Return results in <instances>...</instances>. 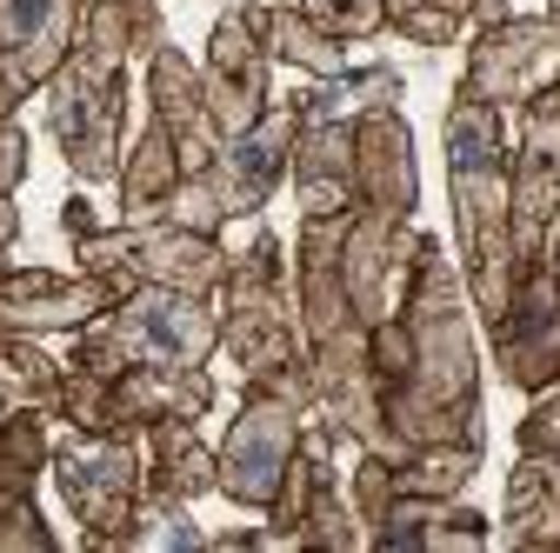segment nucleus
Segmentation results:
<instances>
[{
  "mask_svg": "<svg viewBox=\"0 0 560 553\" xmlns=\"http://www.w3.org/2000/svg\"><path fill=\"white\" fill-rule=\"evenodd\" d=\"M400 320L413 340V367L400 387L381 393L387 434L394 447H434V440H487L480 421V314L467 301V273L460 260L420 227V254L400 294Z\"/></svg>",
  "mask_w": 560,
  "mask_h": 553,
  "instance_id": "1",
  "label": "nucleus"
},
{
  "mask_svg": "<svg viewBox=\"0 0 560 553\" xmlns=\"http://www.w3.org/2000/svg\"><path fill=\"white\" fill-rule=\"evenodd\" d=\"M508 114L454 87L447 101V200H454V240L460 273L480 327H494L514 301L521 254H514V207H508Z\"/></svg>",
  "mask_w": 560,
  "mask_h": 553,
  "instance_id": "2",
  "label": "nucleus"
},
{
  "mask_svg": "<svg viewBox=\"0 0 560 553\" xmlns=\"http://www.w3.org/2000/svg\"><path fill=\"white\" fill-rule=\"evenodd\" d=\"M214 307H221V354L241 367L247 387H307L314 393L294 267H288L280 234L254 227V240L234 247V267H228Z\"/></svg>",
  "mask_w": 560,
  "mask_h": 553,
  "instance_id": "3",
  "label": "nucleus"
},
{
  "mask_svg": "<svg viewBox=\"0 0 560 553\" xmlns=\"http://www.w3.org/2000/svg\"><path fill=\"white\" fill-rule=\"evenodd\" d=\"M221 354V307L180 294V287H133L127 301H114L107 314H94L74 348H67V367L81 374H127V367H207Z\"/></svg>",
  "mask_w": 560,
  "mask_h": 553,
  "instance_id": "4",
  "label": "nucleus"
},
{
  "mask_svg": "<svg viewBox=\"0 0 560 553\" xmlns=\"http://www.w3.org/2000/svg\"><path fill=\"white\" fill-rule=\"evenodd\" d=\"M40 101H47V133H54L67 174L81 187L114 180L127 154V60H107L74 40V54L54 67Z\"/></svg>",
  "mask_w": 560,
  "mask_h": 553,
  "instance_id": "5",
  "label": "nucleus"
},
{
  "mask_svg": "<svg viewBox=\"0 0 560 553\" xmlns=\"http://www.w3.org/2000/svg\"><path fill=\"white\" fill-rule=\"evenodd\" d=\"M47 473H54L67 514L81 520L88 546H127L133 514L148 501V454H140V434H74L67 427Z\"/></svg>",
  "mask_w": 560,
  "mask_h": 553,
  "instance_id": "6",
  "label": "nucleus"
},
{
  "mask_svg": "<svg viewBox=\"0 0 560 553\" xmlns=\"http://www.w3.org/2000/svg\"><path fill=\"white\" fill-rule=\"evenodd\" d=\"M314 413L307 387H247V407L234 413L228 440L214 447L221 467V501H234L241 514H267L280 480H288V460L301 454V427Z\"/></svg>",
  "mask_w": 560,
  "mask_h": 553,
  "instance_id": "7",
  "label": "nucleus"
},
{
  "mask_svg": "<svg viewBox=\"0 0 560 553\" xmlns=\"http://www.w3.org/2000/svg\"><path fill=\"white\" fill-rule=\"evenodd\" d=\"M334 447L340 434L307 413L301 427V454L288 460V480H280L273 507L260 514V533L273 546H361V520L347 507V487H340V467H334Z\"/></svg>",
  "mask_w": 560,
  "mask_h": 553,
  "instance_id": "8",
  "label": "nucleus"
},
{
  "mask_svg": "<svg viewBox=\"0 0 560 553\" xmlns=\"http://www.w3.org/2000/svg\"><path fill=\"white\" fill-rule=\"evenodd\" d=\"M508 207H514V254H521V267L547 260V240L560 227V81L527 94L521 114H514Z\"/></svg>",
  "mask_w": 560,
  "mask_h": 553,
  "instance_id": "9",
  "label": "nucleus"
},
{
  "mask_svg": "<svg viewBox=\"0 0 560 553\" xmlns=\"http://www.w3.org/2000/svg\"><path fill=\"white\" fill-rule=\"evenodd\" d=\"M267 8L260 0H241V8H228L214 21V34H207V60H200V87H207V114H214V133L221 141H234V133H247L273 94H267Z\"/></svg>",
  "mask_w": 560,
  "mask_h": 553,
  "instance_id": "10",
  "label": "nucleus"
},
{
  "mask_svg": "<svg viewBox=\"0 0 560 553\" xmlns=\"http://www.w3.org/2000/svg\"><path fill=\"white\" fill-rule=\"evenodd\" d=\"M547 81H560V21L553 14H508L494 27H474L460 94L501 107V114H521V101L540 94Z\"/></svg>",
  "mask_w": 560,
  "mask_h": 553,
  "instance_id": "11",
  "label": "nucleus"
},
{
  "mask_svg": "<svg viewBox=\"0 0 560 553\" xmlns=\"http://www.w3.org/2000/svg\"><path fill=\"white\" fill-rule=\"evenodd\" d=\"M413 254H420V227H413V221L374 214V207H347L340 287H347V307H354V320H361L368 333L400 307L407 273H413Z\"/></svg>",
  "mask_w": 560,
  "mask_h": 553,
  "instance_id": "12",
  "label": "nucleus"
},
{
  "mask_svg": "<svg viewBox=\"0 0 560 553\" xmlns=\"http://www.w3.org/2000/svg\"><path fill=\"white\" fill-rule=\"evenodd\" d=\"M294 127H301V107L280 101V107H267L247 133L221 141V154L200 167V180L214 187V200H221L228 221H254L260 207L280 193V180H288V161H294Z\"/></svg>",
  "mask_w": 560,
  "mask_h": 553,
  "instance_id": "13",
  "label": "nucleus"
},
{
  "mask_svg": "<svg viewBox=\"0 0 560 553\" xmlns=\"http://www.w3.org/2000/svg\"><path fill=\"white\" fill-rule=\"evenodd\" d=\"M487 340H494V367L514 393H540L560 380V287H553L547 260L521 267L514 301L487 327Z\"/></svg>",
  "mask_w": 560,
  "mask_h": 553,
  "instance_id": "14",
  "label": "nucleus"
},
{
  "mask_svg": "<svg viewBox=\"0 0 560 553\" xmlns=\"http://www.w3.org/2000/svg\"><path fill=\"white\" fill-rule=\"evenodd\" d=\"M81 0H0V87L21 107L54 81V67L74 54Z\"/></svg>",
  "mask_w": 560,
  "mask_h": 553,
  "instance_id": "15",
  "label": "nucleus"
},
{
  "mask_svg": "<svg viewBox=\"0 0 560 553\" xmlns=\"http://www.w3.org/2000/svg\"><path fill=\"white\" fill-rule=\"evenodd\" d=\"M354 207H374L394 221L420 214V161L400 107H374L354 120Z\"/></svg>",
  "mask_w": 560,
  "mask_h": 553,
  "instance_id": "16",
  "label": "nucleus"
},
{
  "mask_svg": "<svg viewBox=\"0 0 560 553\" xmlns=\"http://www.w3.org/2000/svg\"><path fill=\"white\" fill-rule=\"evenodd\" d=\"M107 307H114V294L94 273H54V267L0 273V327L8 333H81Z\"/></svg>",
  "mask_w": 560,
  "mask_h": 553,
  "instance_id": "17",
  "label": "nucleus"
},
{
  "mask_svg": "<svg viewBox=\"0 0 560 553\" xmlns=\"http://www.w3.org/2000/svg\"><path fill=\"white\" fill-rule=\"evenodd\" d=\"M148 114L174 133V148H180V167L200 174L207 161L221 154V133H214V114H207V87H200V67L161 40L148 54Z\"/></svg>",
  "mask_w": 560,
  "mask_h": 553,
  "instance_id": "18",
  "label": "nucleus"
},
{
  "mask_svg": "<svg viewBox=\"0 0 560 553\" xmlns=\"http://www.w3.org/2000/svg\"><path fill=\"white\" fill-rule=\"evenodd\" d=\"M288 180H294V200H301V221L347 214V207H354V120L301 114Z\"/></svg>",
  "mask_w": 560,
  "mask_h": 553,
  "instance_id": "19",
  "label": "nucleus"
},
{
  "mask_svg": "<svg viewBox=\"0 0 560 553\" xmlns=\"http://www.w3.org/2000/svg\"><path fill=\"white\" fill-rule=\"evenodd\" d=\"M107 387H114V427L120 434H148L161 421H207L214 413L207 367H127Z\"/></svg>",
  "mask_w": 560,
  "mask_h": 553,
  "instance_id": "20",
  "label": "nucleus"
},
{
  "mask_svg": "<svg viewBox=\"0 0 560 553\" xmlns=\"http://www.w3.org/2000/svg\"><path fill=\"white\" fill-rule=\"evenodd\" d=\"M140 454H148V501H207L221 487V467H214V447L200 440V421H161L140 434Z\"/></svg>",
  "mask_w": 560,
  "mask_h": 553,
  "instance_id": "21",
  "label": "nucleus"
},
{
  "mask_svg": "<svg viewBox=\"0 0 560 553\" xmlns=\"http://www.w3.org/2000/svg\"><path fill=\"white\" fill-rule=\"evenodd\" d=\"M487 527L460 494L454 501H428V494H394V507L381 514V527L368 533L374 546H428V553H447V546H487Z\"/></svg>",
  "mask_w": 560,
  "mask_h": 553,
  "instance_id": "22",
  "label": "nucleus"
},
{
  "mask_svg": "<svg viewBox=\"0 0 560 553\" xmlns=\"http://www.w3.org/2000/svg\"><path fill=\"white\" fill-rule=\"evenodd\" d=\"M180 174H187V167H180L174 133L148 114L140 141L120 154V174H114V187H120V221H127V227H154V221L167 214V200H174Z\"/></svg>",
  "mask_w": 560,
  "mask_h": 553,
  "instance_id": "23",
  "label": "nucleus"
},
{
  "mask_svg": "<svg viewBox=\"0 0 560 553\" xmlns=\"http://www.w3.org/2000/svg\"><path fill=\"white\" fill-rule=\"evenodd\" d=\"M501 533L514 546H560V447H540V454L514 460Z\"/></svg>",
  "mask_w": 560,
  "mask_h": 553,
  "instance_id": "24",
  "label": "nucleus"
},
{
  "mask_svg": "<svg viewBox=\"0 0 560 553\" xmlns=\"http://www.w3.org/2000/svg\"><path fill=\"white\" fill-rule=\"evenodd\" d=\"M81 47L107 54V60H140L148 67V54L167 40V14H161V0H88L81 8Z\"/></svg>",
  "mask_w": 560,
  "mask_h": 553,
  "instance_id": "25",
  "label": "nucleus"
},
{
  "mask_svg": "<svg viewBox=\"0 0 560 553\" xmlns=\"http://www.w3.org/2000/svg\"><path fill=\"white\" fill-rule=\"evenodd\" d=\"M400 94H407L400 67L374 60V67H340V74H327V81H307L294 94V107L301 114H327V120H361L374 107H400Z\"/></svg>",
  "mask_w": 560,
  "mask_h": 553,
  "instance_id": "26",
  "label": "nucleus"
},
{
  "mask_svg": "<svg viewBox=\"0 0 560 553\" xmlns=\"http://www.w3.org/2000/svg\"><path fill=\"white\" fill-rule=\"evenodd\" d=\"M487 460V440H434V447H407L394 460V487L400 494H428V501H454L474 487V473Z\"/></svg>",
  "mask_w": 560,
  "mask_h": 553,
  "instance_id": "27",
  "label": "nucleus"
},
{
  "mask_svg": "<svg viewBox=\"0 0 560 553\" xmlns=\"http://www.w3.org/2000/svg\"><path fill=\"white\" fill-rule=\"evenodd\" d=\"M60 387H67V361H54L40 348V333H8V340H0V393H8L14 407L54 413Z\"/></svg>",
  "mask_w": 560,
  "mask_h": 553,
  "instance_id": "28",
  "label": "nucleus"
},
{
  "mask_svg": "<svg viewBox=\"0 0 560 553\" xmlns=\"http://www.w3.org/2000/svg\"><path fill=\"white\" fill-rule=\"evenodd\" d=\"M267 54L288 60V67H301L307 81H327V74H340V67H347V47L334 34H320L301 8H280V0H267Z\"/></svg>",
  "mask_w": 560,
  "mask_h": 553,
  "instance_id": "29",
  "label": "nucleus"
},
{
  "mask_svg": "<svg viewBox=\"0 0 560 553\" xmlns=\"http://www.w3.org/2000/svg\"><path fill=\"white\" fill-rule=\"evenodd\" d=\"M294 8H301L320 34H334L340 47L374 40V34L387 27V0H294Z\"/></svg>",
  "mask_w": 560,
  "mask_h": 553,
  "instance_id": "30",
  "label": "nucleus"
},
{
  "mask_svg": "<svg viewBox=\"0 0 560 553\" xmlns=\"http://www.w3.org/2000/svg\"><path fill=\"white\" fill-rule=\"evenodd\" d=\"M394 460L387 454H361L354 460V480H347V507H354V520H361V533H374L381 527V514L394 507Z\"/></svg>",
  "mask_w": 560,
  "mask_h": 553,
  "instance_id": "31",
  "label": "nucleus"
},
{
  "mask_svg": "<svg viewBox=\"0 0 560 553\" xmlns=\"http://www.w3.org/2000/svg\"><path fill=\"white\" fill-rule=\"evenodd\" d=\"M514 447H521V454H540V447H560V380L534 393V407L521 413V427H514Z\"/></svg>",
  "mask_w": 560,
  "mask_h": 553,
  "instance_id": "32",
  "label": "nucleus"
},
{
  "mask_svg": "<svg viewBox=\"0 0 560 553\" xmlns=\"http://www.w3.org/2000/svg\"><path fill=\"white\" fill-rule=\"evenodd\" d=\"M394 34L413 40V47H454V40H460V21H447L441 8H413V14L394 21Z\"/></svg>",
  "mask_w": 560,
  "mask_h": 553,
  "instance_id": "33",
  "label": "nucleus"
},
{
  "mask_svg": "<svg viewBox=\"0 0 560 553\" xmlns=\"http://www.w3.org/2000/svg\"><path fill=\"white\" fill-rule=\"evenodd\" d=\"M21 180H27V127L8 120L0 127V193H14Z\"/></svg>",
  "mask_w": 560,
  "mask_h": 553,
  "instance_id": "34",
  "label": "nucleus"
},
{
  "mask_svg": "<svg viewBox=\"0 0 560 553\" xmlns=\"http://www.w3.org/2000/svg\"><path fill=\"white\" fill-rule=\"evenodd\" d=\"M60 227H67V240H81V234H94V227H101V214H94V200H88V193H74V200L60 207Z\"/></svg>",
  "mask_w": 560,
  "mask_h": 553,
  "instance_id": "35",
  "label": "nucleus"
},
{
  "mask_svg": "<svg viewBox=\"0 0 560 553\" xmlns=\"http://www.w3.org/2000/svg\"><path fill=\"white\" fill-rule=\"evenodd\" d=\"M21 240V207H14V193H0V247H14Z\"/></svg>",
  "mask_w": 560,
  "mask_h": 553,
  "instance_id": "36",
  "label": "nucleus"
},
{
  "mask_svg": "<svg viewBox=\"0 0 560 553\" xmlns=\"http://www.w3.org/2000/svg\"><path fill=\"white\" fill-rule=\"evenodd\" d=\"M413 8H428V0H387V27H394L400 14H413Z\"/></svg>",
  "mask_w": 560,
  "mask_h": 553,
  "instance_id": "37",
  "label": "nucleus"
},
{
  "mask_svg": "<svg viewBox=\"0 0 560 553\" xmlns=\"http://www.w3.org/2000/svg\"><path fill=\"white\" fill-rule=\"evenodd\" d=\"M547 273H553V287H560V227H553V240H547Z\"/></svg>",
  "mask_w": 560,
  "mask_h": 553,
  "instance_id": "38",
  "label": "nucleus"
},
{
  "mask_svg": "<svg viewBox=\"0 0 560 553\" xmlns=\"http://www.w3.org/2000/svg\"><path fill=\"white\" fill-rule=\"evenodd\" d=\"M14 114H21V101H14V94H8V87H0V127H8V120H14Z\"/></svg>",
  "mask_w": 560,
  "mask_h": 553,
  "instance_id": "39",
  "label": "nucleus"
},
{
  "mask_svg": "<svg viewBox=\"0 0 560 553\" xmlns=\"http://www.w3.org/2000/svg\"><path fill=\"white\" fill-rule=\"evenodd\" d=\"M8 413H14V400H8V393H0V421H8Z\"/></svg>",
  "mask_w": 560,
  "mask_h": 553,
  "instance_id": "40",
  "label": "nucleus"
},
{
  "mask_svg": "<svg viewBox=\"0 0 560 553\" xmlns=\"http://www.w3.org/2000/svg\"><path fill=\"white\" fill-rule=\"evenodd\" d=\"M547 14H553V21H560V0H547Z\"/></svg>",
  "mask_w": 560,
  "mask_h": 553,
  "instance_id": "41",
  "label": "nucleus"
},
{
  "mask_svg": "<svg viewBox=\"0 0 560 553\" xmlns=\"http://www.w3.org/2000/svg\"><path fill=\"white\" fill-rule=\"evenodd\" d=\"M0 273H8V247H0Z\"/></svg>",
  "mask_w": 560,
  "mask_h": 553,
  "instance_id": "42",
  "label": "nucleus"
},
{
  "mask_svg": "<svg viewBox=\"0 0 560 553\" xmlns=\"http://www.w3.org/2000/svg\"><path fill=\"white\" fill-rule=\"evenodd\" d=\"M280 8H294V0H280Z\"/></svg>",
  "mask_w": 560,
  "mask_h": 553,
  "instance_id": "43",
  "label": "nucleus"
},
{
  "mask_svg": "<svg viewBox=\"0 0 560 553\" xmlns=\"http://www.w3.org/2000/svg\"><path fill=\"white\" fill-rule=\"evenodd\" d=\"M81 8H88V0H81Z\"/></svg>",
  "mask_w": 560,
  "mask_h": 553,
  "instance_id": "44",
  "label": "nucleus"
}]
</instances>
